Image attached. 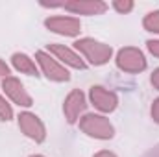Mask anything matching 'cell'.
Wrapping results in <instances>:
<instances>
[{
	"mask_svg": "<svg viewBox=\"0 0 159 157\" xmlns=\"http://www.w3.org/2000/svg\"><path fill=\"white\" fill-rule=\"evenodd\" d=\"M143 26H144V30H148V32L159 34V11L148 13V15L144 17V20H143Z\"/></svg>",
	"mask_w": 159,
	"mask_h": 157,
	"instance_id": "4fadbf2b",
	"label": "cell"
},
{
	"mask_svg": "<svg viewBox=\"0 0 159 157\" xmlns=\"http://www.w3.org/2000/svg\"><path fill=\"white\" fill-rule=\"evenodd\" d=\"M19 126H20L22 133L26 137H30L32 141H35V142H43L44 137H46L43 122L34 113H20L19 115Z\"/></svg>",
	"mask_w": 159,
	"mask_h": 157,
	"instance_id": "5b68a950",
	"label": "cell"
},
{
	"mask_svg": "<svg viewBox=\"0 0 159 157\" xmlns=\"http://www.w3.org/2000/svg\"><path fill=\"white\" fill-rule=\"evenodd\" d=\"M152 118L159 124V98L154 100V105H152Z\"/></svg>",
	"mask_w": 159,
	"mask_h": 157,
	"instance_id": "e0dca14e",
	"label": "cell"
},
{
	"mask_svg": "<svg viewBox=\"0 0 159 157\" xmlns=\"http://www.w3.org/2000/svg\"><path fill=\"white\" fill-rule=\"evenodd\" d=\"M113 7L119 11V13H129L133 9V2L131 0H115L113 2Z\"/></svg>",
	"mask_w": 159,
	"mask_h": 157,
	"instance_id": "9a60e30c",
	"label": "cell"
},
{
	"mask_svg": "<svg viewBox=\"0 0 159 157\" xmlns=\"http://www.w3.org/2000/svg\"><path fill=\"white\" fill-rule=\"evenodd\" d=\"M2 89L6 91V94H7L15 104L22 105V107H30V105H32V98H30V94L24 91L22 83H20L17 78H13V76L4 78V81H2Z\"/></svg>",
	"mask_w": 159,
	"mask_h": 157,
	"instance_id": "ba28073f",
	"label": "cell"
},
{
	"mask_svg": "<svg viewBox=\"0 0 159 157\" xmlns=\"http://www.w3.org/2000/svg\"><path fill=\"white\" fill-rule=\"evenodd\" d=\"M152 85L159 91V69H156V70H154V74H152Z\"/></svg>",
	"mask_w": 159,
	"mask_h": 157,
	"instance_id": "d6986e66",
	"label": "cell"
},
{
	"mask_svg": "<svg viewBox=\"0 0 159 157\" xmlns=\"http://www.w3.org/2000/svg\"><path fill=\"white\" fill-rule=\"evenodd\" d=\"M91 102L102 113H111L117 107V94L100 85H94V87H91Z\"/></svg>",
	"mask_w": 159,
	"mask_h": 157,
	"instance_id": "52a82bcc",
	"label": "cell"
},
{
	"mask_svg": "<svg viewBox=\"0 0 159 157\" xmlns=\"http://www.w3.org/2000/svg\"><path fill=\"white\" fill-rule=\"evenodd\" d=\"M63 7L80 15H100L107 9V4L100 0H69L63 4Z\"/></svg>",
	"mask_w": 159,
	"mask_h": 157,
	"instance_id": "30bf717a",
	"label": "cell"
},
{
	"mask_svg": "<svg viewBox=\"0 0 159 157\" xmlns=\"http://www.w3.org/2000/svg\"><path fill=\"white\" fill-rule=\"evenodd\" d=\"M13 118V109L11 105L0 96V120H11Z\"/></svg>",
	"mask_w": 159,
	"mask_h": 157,
	"instance_id": "5bb4252c",
	"label": "cell"
},
{
	"mask_svg": "<svg viewBox=\"0 0 159 157\" xmlns=\"http://www.w3.org/2000/svg\"><path fill=\"white\" fill-rule=\"evenodd\" d=\"M74 46L78 48L93 65H104V63H107V61L111 59V56H113V50H111L109 44H104V43H100V41L89 39V37L76 41Z\"/></svg>",
	"mask_w": 159,
	"mask_h": 157,
	"instance_id": "6da1fadb",
	"label": "cell"
},
{
	"mask_svg": "<svg viewBox=\"0 0 159 157\" xmlns=\"http://www.w3.org/2000/svg\"><path fill=\"white\" fill-rule=\"evenodd\" d=\"M7 74H9V67L0 59V78H2V76H4V78H7Z\"/></svg>",
	"mask_w": 159,
	"mask_h": 157,
	"instance_id": "ac0fdd59",
	"label": "cell"
},
{
	"mask_svg": "<svg viewBox=\"0 0 159 157\" xmlns=\"http://www.w3.org/2000/svg\"><path fill=\"white\" fill-rule=\"evenodd\" d=\"M80 129H81L83 133H87L89 137L102 139V141L111 139V137L115 135V129H113L111 122H109L106 117L94 115V113L85 115V117L80 120Z\"/></svg>",
	"mask_w": 159,
	"mask_h": 157,
	"instance_id": "7a4b0ae2",
	"label": "cell"
},
{
	"mask_svg": "<svg viewBox=\"0 0 159 157\" xmlns=\"http://www.w3.org/2000/svg\"><path fill=\"white\" fill-rule=\"evenodd\" d=\"M146 44H148V50H150L154 56L159 57V41H148Z\"/></svg>",
	"mask_w": 159,
	"mask_h": 157,
	"instance_id": "2e32d148",
	"label": "cell"
},
{
	"mask_svg": "<svg viewBox=\"0 0 159 157\" xmlns=\"http://www.w3.org/2000/svg\"><path fill=\"white\" fill-rule=\"evenodd\" d=\"M143 157H159V144L156 146V148H152V150H148V152H146V154H144Z\"/></svg>",
	"mask_w": 159,
	"mask_h": 157,
	"instance_id": "ffe728a7",
	"label": "cell"
},
{
	"mask_svg": "<svg viewBox=\"0 0 159 157\" xmlns=\"http://www.w3.org/2000/svg\"><path fill=\"white\" fill-rule=\"evenodd\" d=\"M117 67L124 72H143L146 69V59L143 56V52L139 48H133V46H128V48H122L119 54H117Z\"/></svg>",
	"mask_w": 159,
	"mask_h": 157,
	"instance_id": "3957f363",
	"label": "cell"
},
{
	"mask_svg": "<svg viewBox=\"0 0 159 157\" xmlns=\"http://www.w3.org/2000/svg\"><path fill=\"white\" fill-rule=\"evenodd\" d=\"M85 107H87V104H85V94H83L80 89L72 91V92L67 96L65 104H63V111H65L67 122H69V124H74V122L78 120L80 113L85 111Z\"/></svg>",
	"mask_w": 159,
	"mask_h": 157,
	"instance_id": "9c48e42d",
	"label": "cell"
},
{
	"mask_svg": "<svg viewBox=\"0 0 159 157\" xmlns=\"http://www.w3.org/2000/svg\"><path fill=\"white\" fill-rule=\"evenodd\" d=\"M46 28L54 34H59V35H69V37H74L80 34V20L74 17H52V19H46Z\"/></svg>",
	"mask_w": 159,
	"mask_h": 157,
	"instance_id": "8992f818",
	"label": "cell"
},
{
	"mask_svg": "<svg viewBox=\"0 0 159 157\" xmlns=\"http://www.w3.org/2000/svg\"><path fill=\"white\" fill-rule=\"evenodd\" d=\"M94 157H117V155H115V154H111V152H107V150H102V152L94 154Z\"/></svg>",
	"mask_w": 159,
	"mask_h": 157,
	"instance_id": "44dd1931",
	"label": "cell"
},
{
	"mask_svg": "<svg viewBox=\"0 0 159 157\" xmlns=\"http://www.w3.org/2000/svg\"><path fill=\"white\" fill-rule=\"evenodd\" d=\"M48 48H50L52 54H56V56H57L61 61H65L67 65H70V67H74V69H80V70L85 69V63L80 59L78 54H74L70 48H67V46H63V44H50Z\"/></svg>",
	"mask_w": 159,
	"mask_h": 157,
	"instance_id": "8fae6325",
	"label": "cell"
},
{
	"mask_svg": "<svg viewBox=\"0 0 159 157\" xmlns=\"http://www.w3.org/2000/svg\"><path fill=\"white\" fill-rule=\"evenodd\" d=\"M37 61H39L41 69H43V74L46 76L48 79H54V81H69L70 79V74L67 69H63L57 61H54L46 52H37L35 54Z\"/></svg>",
	"mask_w": 159,
	"mask_h": 157,
	"instance_id": "277c9868",
	"label": "cell"
},
{
	"mask_svg": "<svg viewBox=\"0 0 159 157\" xmlns=\"http://www.w3.org/2000/svg\"><path fill=\"white\" fill-rule=\"evenodd\" d=\"M11 61H13V67H15L19 72L28 74V76H39V72H37V67H35L34 59H30L26 54H19V52H17V54H13Z\"/></svg>",
	"mask_w": 159,
	"mask_h": 157,
	"instance_id": "7c38bea8",
	"label": "cell"
},
{
	"mask_svg": "<svg viewBox=\"0 0 159 157\" xmlns=\"http://www.w3.org/2000/svg\"><path fill=\"white\" fill-rule=\"evenodd\" d=\"M30 157H44V155H30Z\"/></svg>",
	"mask_w": 159,
	"mask_h": 157,
	"instance_id": "7402d4cb",
	"label": "cell"
}]
</instances>
